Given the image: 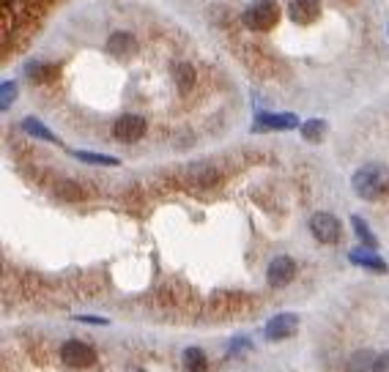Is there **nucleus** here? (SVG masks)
Masks as SVG:
<instances>
[{"instance_id": "1", "label": "nucleus", "mask_w": 389, "mask_h": 372, "mask_svg": "<svg viewBox=\"0 0 389 372\" xmlns=\"http://www.w3.org/2000/svg\"><path fill=\"white\" fill-rule=\"evenodd\" d=\"M351 184L362 200H381L389 192V170L384 164H365L354 173Z\"/></svg>"}, {"instance_id": "2", "label": "nucleus", "mask_w": 389, "mask_h": 372, "mask_svg": "<svg viewBox=\"0 0 389 372\" xmlns=\"http://www.w3.org/2000/svg\"><path fill=\"white\" fill-rule=\"evenodd\" d=\"M280 19V6L274 0H255L244 11V25L249 31H271Z\"/></svg>"}, {"instance_id": "3", "label": "nucleus", "mask_w": 389, "mask_h": 372, "mask_svg": "<svg viewBox=\"0 0 389 372\" xmlns=\"http://www.w3.org/2000/svg\"><path fill=\"white\" fill-rule=\"evenodd\" d=\"M310 233L318 238L321 244H337L343 228H340V219H337L335 213L318 211L313 213V219H310Z\"/></svg>"}, {"instance_id": "4", "label": "nucleus", "mask_w": 389, "mask_h": 372, "mask_svg": "<svg viewBox=\"0 0 389 372\" xmlns=\"http://www.w3.org/2000/svg\"><path fill=\"white\" fill-rule=\"evenodd\" d=\"M296 329H299V315L283 312V315H277V318H271L266 323L264 337L271 339V342H280V339H288L291 334H296Z\"/></svg>"}, {"instance_id": "5", "label": "nucleus", "mask_w": 389, "mask_h": 372, "mask_svg": "<svg viewBox=\"0 0 389 372\" xmlns=\"http://www.w3.org/2000/svg\"><path fill=\"white\" fill-rule=\"evenodd\" d=\"M61 358L69 364V367H90L96 361V354L90 351V345L80 342V339H69L63 348H61Z\"/></svg>"}, {"instance_id": "6", "label": "nucleus", "mask_w": 389, "mask_h": 372, "mask_svg": "<svg viewBox=\"0 0 389 372\" xmlns=\"http://www.w3.org/2000/svg\"><path fill=\"white\" fill-rule=\"evenodd\" d=\"M145 134V121L140 115H121L113 124V137L118 142H138Z\"/></svg>"}, {"instance_id": "7", "label": "nucleus", "mask_w": 389, "mask_h": 372, "mask_svg": "<svg viewBox=\"0 0 389 372\" xmlns=\"http://www.w3.org/2000/svg\"><path fill=\"white\" fill-rule=\"evenodd\" d=\"M294 277H296V263H294L288 255H280V257H274V260L269 263L266 280H269L271 287H285Z\"/></svg>"}, {"instance_id": "8", "label": "nucleus", "mask_w": 389, "mask_h": 372, "mask_svg": "<svg viewBox=\"0 0 389 372\" xmlns=\"http://www.w3.org/2000/svg\"><path fill=\"white\" fill-rule=\"evenodd\" d=\"M288 17L296 25H310L321 17V0H291L288 3Z\"/></svg>"}, {"instance_id": "9", "label": "nucleus", "mask_w": 389, "mask_h": 372, "mask_svg": "<svg viewBox=\"0 0 389 372\" xmlns=\"http://www.w3.org/2000/svg\"><path fill=\"white\" fill-rule=\"evenodd\" d=\"M299 126V118L294 112H264L258 115V124L255 129H296Z\"/></svg>"}, {"instance_id": "10", "label": "nucleus", "mask_w": 389, "mask_h": 372, "mask_svg": "<svg viewBox=\"0 0 389 372\" xmlns=\"http://www.w3.org/2000/svg\"><path fill=\"white\" fill-rule=\"evenodd\" d=\"M107 50L115 55V58H129V55H135V50H138V41H135L132 33L118 31V33H113L107 38Z\"/></svg>"}, {"instance_id": "11", "label": "nucleus", "mask_w": 389, "mask_h": 372, "mask_svg": "<svg viewBox=\"0 0 389 372\" xmlns=\"http://www.w3.org/2000/svg\"><path fill=\"white\" fill-rule=\"evenodd\" d=\"M348 260L356 263V266L368 268V271H378V274L387 271V263L375 252H370V249H354V252H348Z\"/></svg>"}, {"instance_id": "12", "label": "nucleus", "mask_w": 389, "mask_h": 372, "mask_svg": "<svg viewBox=\"0 0 389 372\" xmlns=\"http://www.w3.org/2000/svg\"><path fill=\"white\" fill-rule=\"evenodd\" d=\"M190 181L194 186H214L219 181V170L214 164H192L190 167Z\"/></svg>"}, {"instance_id": "13", "label": "nucleus", "mask_w": 389, "mask_h": 372, "mask_svg": "<svg viewBox=\"0 0 389 372\" xmlns=\"http://www.w3.org/2000/svg\"><path fill=\"white\" fill-rule=\"evenodd\" d=\"M375 358H378V356L373 354V351H359V354L351 356L348 372H373L375 370Z\"/></svg>"}, {"instance_id": "14", "label": "nucleus", "mask_w": 389, "mask_h": 372, "mask_svg": "<svg viewBox=\"0 0 389 372\" xmlns=\"http://www.w3.org/2000/svg\"><path fill=\"white\" fill-rule=\"evenodd\" d=\"M22 129H25L31 137H38V140H47V142H58V137H55L53 132L41 124L38 118H25V121H22Z\"/></svg>"}, {"instance_id": "15", "label": "nucleus", "mask_w": 389, "mask_h": 372, "mask_svg": "<svg viewBox=\"0 0 389 372\" xmlns=\"http://www.w3.org/2000/svg\"><path fill=\"white\" fill-rule=\"evenodd\" d=\"M173 80L181 90H190L194 85V69L190 63H176L173 66Z\"/></svg>"}, {"instance_id": "16", "label": "nucleus", "mask_w": 389, "mask_h": 372, "mask_svg": "<svg viewBox=\"0 0 389 372\" xmlns=\"http://www.w3.org/2000/svg\"><path fill=\"white\" fill-rule=\"evenodd\" d=\"M301 134H304V140L321 142V140H323V134H326V121H321V118H313V121L301 124Z\"/></svg>"}, {"instance_id": "17", "label": "nucleus", "mask_w": 389, "mask_h": 372, "mask_svg": "<svg viewBox=\"0 0 389 372\" xmlns=\"http://www.w3.org/2000/svg\"><path fill=\"white\" fill-rule=\"evenodd\" d=\"M184 367L190 372H206V354L200 348H190L184 354Z\"/></svg>"}, {"instance_id": "18", "label": "nucleus", "mask_w": 389, "mask_h": 372, "mask_svg": "<svg viewBox=\"0 0 389 372\" xmlns=\"http://www.w3.org/2000/svg\"><path fill=\"white\" fill-rule=\"evenodd\" d=\"M74 156L88 164H102V167H115L118 159L115 156H105V154H93V151H74Z\"/></svg>"}, {"instance_id": "19", "label": "nucleus", "mask_w": 389, "mask_h": 372, "mask_svg": "<svg viewBox=\"0 0 389 372\" xmlns=\"http://www.w3.org/2000/svg\"><path fill=\"white\" fill-rule=\"evenodd\" d=\"M351 222H354V230H356V235L362 238V244H365V249H375V235L370 233V228H368V222H365L362 216H354Z\"/></svg>"}, {"instance_id": "20", "label": "nucleus", "mask_w": 389, "mask_h": 372, "mask_svg": "<svg viewBox=\"0 0 389 372\" xmlns=\"http://www.w3.org/2000/svg\"><path fill=\"white\" fill-rule=\"evenodd\" d=\"M55 69L53 66H44V63H31L28 66V77L36 80V83H44V80H53Z\"/></svg>"}, {"instance_id": "21", "label": "nucleus", "mask_w": 389, "mask_h": 372, "mask_svg": "<svg viewBox=\"0 0 389 372\" xmlns=\"http://www.w3.org/2000/svg\"><path fill=\"white\" fill-rule=\"evenodd\" d=\"M58 195L63 197V200H80V197H83V189H80L77 184H71V181H61V184H58Z\"/></svg>"}, {"instance_id": "22", "label": "nucleus", "mask_w": 389, "mask_h": 372, "mask_svg": "<svg viewBox=\"0 0 389 372\" xmlns=\"http://www.w3.org/2000/svg\"><path fill=\"white\" fill-rule=\"evenodd\" d=\"M14 96H17V85L14 83H3V88H0V107L9 110L11 102H14Z\"/></svg>"}, {"instance_id": "23", "label": "nucleus", "mask_w": 389, "mask_h": 372, "mask_svg": "<svg viewBox=\"0 0 389 372\" xmlns=\"http://www.w3.org/2000/svg\"><path fill=\"white\" fill-rule=\"evenodd\" d=\"M373 372H389V351L387 354H378V358H375V370Z\"/></svg>"}, {"instance_id": "24", "label": "nucleus", "mask_w": 389, "mask_h": 372, "mask_svg": "<svg viewBox=\"0 0 389 372\" xmlns=\"http://www.w3.org/2000/svg\"><path fill=\"white\" fill-rule=\"evenodd\" d=\"M80 323H93V326H107L105 318H93V315H77Z\"/></svg>"}, {"instance_id": "25", "label": "nucleus", "mask_w": 389, "mask_h": 372, "mask_svg": "<svg viewBox=\"0 0 389 372\" xmlns=\"http://www.w3.org/2000/svg\"><path fill=\"white\" fill-rule=\"evenodd\" d=\"M138 372H142V370H138Z\"/></svg>"}]
</instances>
